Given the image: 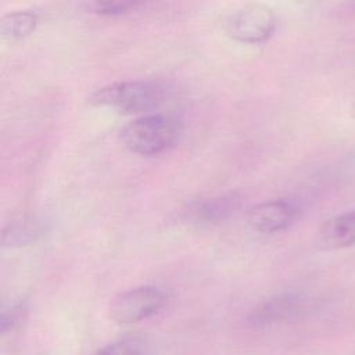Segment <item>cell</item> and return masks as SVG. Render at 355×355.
Segmentation results:
<instances>
[{"mask_svg":"<svg viewBox=\"0 0 355 355\" xmlns=\"http://www.w3.org/2000/svg\"><path fill=\"white\" fill-rule=\"evenodd\" d=\"M276 28L273 11L263 4H247L236 10L226 21L227 35L243 43H263Z\"/></svg>","mask_w":355,"mask_h":355,"instance_id":"cell-4","label":"cell"},{"mask_svg":"<svg viewBox=\"0 0 355 355\" xmlns=\"http://www.w3.org/2000/svg\"><path fill=\"white\" fill-rule=\"evenodd\" d=\"M298 205L287 198H277L261 202L248 212L250 226L265 234H272L287 229L298 216Z\"/></svg>","mask_w":355,"mask_h":355,"instance_id":"cell-5","label":"cell"},{"mask_svg":"<svg viewBox=\"0 0 355 355\" xmlns=\"http://www.w3.org/2000/svg\"><path fill=\"white\" fill-rule=\"evenodd\" d=\"M351 114H352V116L355 118V101H354V104H352V107H351Z\"/></svg>","mask_w":355,"mask_h":355,"instance_id":"cell-12","label":"cell"},{"mask_svg":"<svg viewBox=\"0 0 355 355\" xmlns=\"http://www.w3.org/2000/svg\"><path fill=\"white\" fill-rule=\"evenodd\" d=\"M168 302V294L158 286H140L119 294L110 306V316L118 324H135L158 313Z\"/></svg>","mask_w":355,"mask_h":355,"instance_id":"cell-3","label":"cell"},{"mask_svg":"<svg viewBox=\"0 0 355 355\" xmlns=\"http://www.w3.org/2000/svg\"><path fill=\"white\" fill-rule=\"evenodd\" d=\"M147 354H148V347L146 341L140 337L130 336L103 347L94 355H147Z\"/></svg>","mask_w":355,"mask_h":355,"instance_id":"cell-10","label":"cell"},{"mask_svg":"<svg viewBox=\"0 0 355 355\" xmlns=\"http://www.w3.org/2000/svg\"><path fill=\"white\" fill-rule=\"evenodd\" d=\"M180 135V123L162 114L141 115L121 130L123 146L140 155H155L172 147Z\"/></svg>","mask_w":355,"mask_h":355,"instance_id":"cell-1","label":"cell"},{"mask_svg":"<svg viewBox=\"0 0 355 355\" xmlns=\"http://www.w3.org/2000/svg\"><path fill=\"white\" fill-rule=\"evenodd\" d=\"M139 6L137 1H126V0H105V1H93L87 4L93 12L100 15H121L125 14Z\"/></svg>","mask_w":355,"mask_h":355,"instance_id":"cell-11","label":"cell"},{"mask_svg":"<svg viewBox=\"0 0 355 355\" xmlns=\"http://www.w3.org/2000/svg\"><path fill=\"white\" fill-rule=\"evenodd\" d=\"M42 234V226L33 220H24L10 225L3 230L4 245H21L36 240Z\"/></svg>","mask_w":355,"mask_h":355,"instance_id":"cell-9","label":"cell"},{"mask_svg":"<svg viewBox=\"0 0 355 355\" xmlns=\"http://www.w3.org/2000/svg\"><path fill=\"white\" fill-rule=\"evenodd\" d=\"M164 87L150 80H128L103 86L93 92L89 103L110 107L122 114H141L157 108L164 101Z\"/></svg>","mask_w":355,"mask_h":355,"instance_id":"cell-2","label":"cell"},{"mask_svg":"<svg viewBox=\"0 0 355 355\" xmlns=\"http://www.w3.org/2000/svg\"><path fill=\"white\" fill-rule=\"evenodd\" d=\"M239 207V198L233 194L219 196L205 200H197L191 202L186 209L184 215L187 219L201 223L218 222L230 216Z\"/></svg>","mask_w":355,"mask_h":355,"instance_id":"cell-7","label":"cell"},{"mask_svg":"<svg viewBox=\"0 0 355 355\" xmlns=\"http://www.w3.org/2000/svg\"><path fill=\"white\" fill-rule=\"evenodd\" d=\"M37 25V15L32 11H14L0 19V33L4 39L18 40L31 35Z\"/></svg>","mask_w":355,"mask_h":355,"instance_id":"cell-8","label":"cell"},{"mask_svg":"<svg viewBox=\"0 0 355 355\" xmlns=\"http://www.w3.org/2000/svg\"><path fill=\"white\" fill-rule=\"evenodd\" d=\"M318 245L323 250H341L355 245V209L324 220L318 232Z\"/></svg>","mask_w":355,"mask_h":355,"instance_id":"cell-6","label":"cell"}]
</instances>
